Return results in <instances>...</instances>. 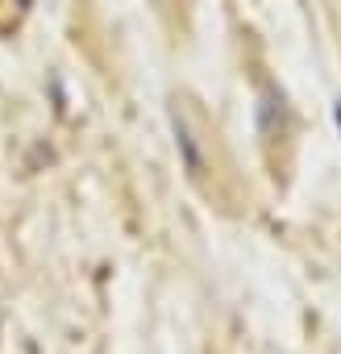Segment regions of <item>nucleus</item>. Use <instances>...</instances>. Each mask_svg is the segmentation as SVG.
<instances>
[{
    "label": "nucleus",
    "mask_w": 341,
    "mask_h": 354,
    "mask_svg": "<svg viewBox=\"0 0 341 354\" xmlns=\"http://www.w3.org/2000/svg\"><path fill=\"white\" fill-rule=\"evenodd\" d=\"M333 121H337V125H341V100H337V104H333Z\"/></svg>",
    "instance_id": "obj_2"
},
{
    "label": "nucleus",
    "mask_w": 341,
    "mask_h": 354,
    "mask_svg": "<svg viewBox=\"0 0 341 354\" xmlns=\"http://www.w3.org/2000/svg\"><path fill=\"white\" fill-rule=\"evenodd\" d=\"M170 125H175V138H179V146H184V158H188V167H192V171H200V150H196V142H192V133H188L184 117H170Z\"/></svg>",
    "instance_id": "obj_1"
}]
</instances>
